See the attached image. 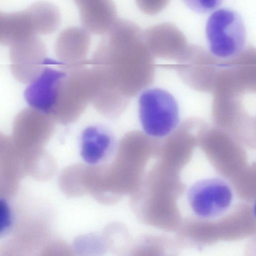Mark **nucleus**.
I'll return each instance as SVG.
<instances>
[{
    "label": "nucleus",
    "instance_id": "nucleus-4",
    "mask_svg": "<svg viewBox=\"0 0 256 256\" xmlns=\"http://www.w3.org/2000/svg\"><path fill=\"white\" fill-rule=\"evenodd\" d=\"M233 194L229 184L222 178H212L199 180L188 190L187 198L192 212L198 216H218L230 206Z\"/></svg>",
    "mask_w": 256,
    "mask_h": 256
},
{
    "label": "nucleus",
    "instance_id": "nucleus-5",
    "mask_svg": "<svg viewBox=\"0 0 256 256\" xmlns=\"http://www.w3.org/2000/svg\"><path fill=\"white\" fill-rule=\"evenodd\" d=\"M10 70L14 76L24 84H30L52 60L46 58L43 41L34 36L10 46Z\"/></svg>",
    "mask_w": 256,
    "mask_h": 256
},
{
    "label": "nucleus",
    "instance_id": "nucleus-19",
    "mask_svg": "<svg viewBox=\"0 0 256 256\" xmlns=\"http://www.w3.org/2000/svg\"><path fill=\"white\" fill-rule=\"evenodd\" d=\"M10 211L6 202L0 200V232H5L10 227L11 222Z\"/></svg>",
    "mask_w": 256,
    "mask_h": 256
},
{
    "label": "nucleus",
    "instance_id": "nucleus-6",
    "mask_svg": "<svg viewBox=\"0 0 256 256\" xmlns=\"http://www.w3.org/2000/svg\"><path fill=\"white\" fill-rule=\"evenodd\" d=\"M90 44V36L85 29L74 26L63 30L55 45L61 70L68 72L90 64L86 60Z\"/></svg>",
    "mask_w": 256,
    "mask_h": 256
},
{
    "label": "nucleus",
    "instance_id": "nucleus-7",
    "mask_svg": "<svg viewBox=\"0 0 256 256\" xmlns=\"http://www.w3.org/2000/svg\"><path fill=\"white\" fill-rule=\"evenodd\" d=\"M144 42L152 56L166 59L180 58L188 44L184 34L174 24L165 22L144 31Z\"/></svg>",
    "mask_w": 256,
    "mask_h": 256
},
{
    "label": "nucleus",
    "instance_id": "nucleus-2",
    "mask_svg": "<svg viewBox=\"0 0 256 256\" xmlns=\"http://www.w3.org/2000/svg\"><path fill=\"white\" fill-rule=\"evenodd\" d=\"M140 120L145 134L162 138L171 134L180 122V112L174 98L160 88H146L138 99Z\"/></svg>",
    "mask_w": 256,
    "mask_h": 256
},
{
    "label": "nucleus",
    "instance_id": "nucleus-14",
    "mask_svg": "<svg viewBox=\"0 0 256 256\" xmlns=\"http://www.w3.org/2000/svg\"><path fill=\"white\" fill-rule=\"evenodd\" d=\"M174 242L159 236L142 238L130 249L125 256H178Z\"/></svg>",
    "mask_w": 256,
    "mask_h": 256
},
{
    "label": "nucleus",
    "instance_id": "nucleus-11",
    "mask_svg": "<svg viewBox=\"0 0 256 256\" xmlns=\"http://www.w3.org/2000/svg\"><path fill=\"white\" fill-rule=\"evenodd\" d=\"M34 18L28 8L11 13L0 14V42L12 44L37 36Z\"/></svg>",
    "mask_w": 256,
    "mask_h": 256
},
{
    "label": "nucleus",
    "instance_id": "nucleus-17",
    "mask_svg": "<svg viewBox=\"0 0 256 256\" xmlns=\"http://www.w3.org/2000/svg\"><path fill=\"white\" fill-rule=\"evenodd\" d=\"M167 0H138L137 5L140 9L148 14H154L164 9L168 4Z\"/></svg>",
    "mask_w": 256,
    "mask_h": 256
},
{
    "label": "nucleus",
    "instance_id": "nucleus-3",
    "mask_svg": "<svg viewBox=\"0 0 256 256\" xmlns=\"http://www.w3.org/2000/svg\"><path fill=\"white\" fill-rule=\"evenodd\" d=\"M206 34L210 52L220 59L238 56L244 50L246 30L242 18L235 10L220 8L208 17Z\"/></svg>",
    "mask_w": 256,
    "mask_h": 256
},
{
    "label": "nucleus",
    "instance_id": "nucleus-13",
    "mask_svg": "<svg viewBox=\"0 0 256 256\" xmlns=\"http://www.w3.org/2000/svg\"><path fill=\"white\" fill-rule=\"evenodd\" d=\"M217 241L236 240L256 234V218L253 213H236L214 221Z\"/></svg>",
    "mask_w": 256,
    "mask_h": 256
},
{
    "label": "nucleus",
    "instance_id": "nucleus-18",
    "mask_svg": "<svg viewBox=\"0 0 256 256\" xmlns=\"http://www.w3.org/2000/svg\"><path fill=\"white\" fill-rule=\"evenodd\" d=\"M188 6L194 10L200 12H208L218 8L221 1L216 0H188Z\"/></svg>",
    "mask_w": 256,
    "mask_h": 256
},
{
    "label": "nucleus",
    "instance_id": "nucleus-1",
    "mask_svg": "<svg viewBox=\"0 0 256 256\" xmlns=\"http://www.w3.org/2000/svg\"><path fill=\"white\" fill-rule=\"evenodd\" d=\"M92 60L97 92L104 98L130 102L154 82V56L144 42V31L132 21L118 19Z\"/></svg>",
    "mask_w": 256,
    "mask_h": 256
},
{
    "label": "nucleus",
    "instance_id": "nucleus-10",
    "mask_svg": "<svg viewBox=\"0 0 256 256\" xmlns=\"http://www.w3.org/2000/svg\"><path fill=\"white\" fill-rule=\"evenodd\" d=\"M208 56L199 46L188 44L186 50L176 61L174 68L189 87L196 90H206L209 68Z\"/></svg>",
    "mask_w": 256,
    "mask_h": 256
},
{
    "label": "nucleus",
    "instance_id": "nucleus-8",
    "mask_svg": "<svg viewBox=\"0 0 256 256\" xmlns=\"http://www.w3.org/2000/svg\"><path fill=\"white\" fill-rule=\"evenodd\" d=\"M66 74L62 70H54L48 66L25 90L24 95L27 103L42 113L54 112L58 85Z\"/></svg>",
    "mask_w": 256,
    "mask_h": 256
},
{
    "label": "nucleus",
    "instance_id": "nucleus-12",
    "mask_svg": "<svg viewBox=\"0 0 256 256\" xmlns=\"http://www.w3.org/2000/svg\"><path fill=\"white\" fill-rule=\"evenodd\" d=\"M112 145V137L107 130L95 126L87 127L81 135L80 156L89 164H98L107 156Z\"/></svg>",
    "mask_w": 256,
    "mask_h": 256
},
{
    "label": "nucleus",
    "instance_id": "nucleus-20",
    "mask_svg": "<svg viewBox=\"0 0 256 256\" xmlns=\"http://www.w3.org/2000/svg\"><path fill=\"white\" fill-rule=\"evenodd\" d=\"M252 213L254 214V216L256 218V200L255 201V202H254V208H253Z\"/></svg>",
    "mask_w": 256,
    "mask_h": 256
},
{
    "label": "nucleus",
    "instance_id": "nucleus-16",
    "mask_svg": "<svg viewBox=\"0 0 256 256\" xmlns=\"http://www.w3.org/2000/svg\"><path fill=\"white\" fill-rule=\"evenodd\" d=\"M36 256H74L71 248L60 240L46 242Z\"/></svg>",
    "mask_w": 256,
    "mask_h": 256
},
{
    "label": "nucleus",
    "instance_id": "nucleus-15",
    "mask_svg": "<svg viewBox=\"0 0 256 256\" xmlns=\"http://www.w3.org/2000/svg\"><path fill=\"white\" fill-rule=\"evenodd\" d=\"M28 8L34 18L38 34H48L56 30L60 16L54 5L48 2H38Z\"/></svg>",
    "mask_w": 256,
    "mask_h": 256
},
{
    "label": "nucleus",
    "instance_id": "nucleus-9",
    "mask_svg": "<svg viewBox=\"0 0 256 256\" xmlns=\"http://www.w3.org/2000/svg\"><path fill=\"white\" fill-rule=\"evenodd\" d=\"M84 29L96 34H107L118 19L114 2L108 0H76Z\"/></svg>",
    "mask_w": 256,
    "mask_h": 256
}]
</instances>
